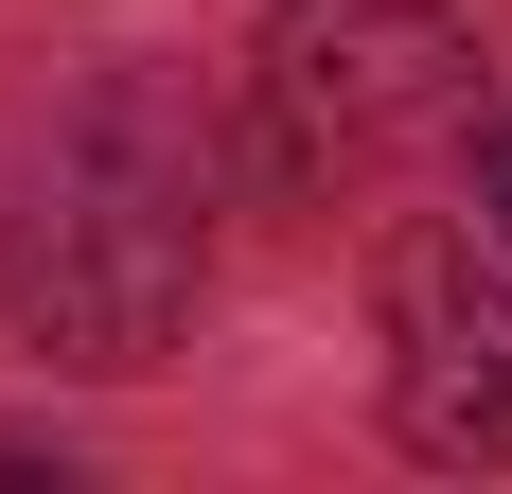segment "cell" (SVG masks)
<instances>
[{"instance_id":"6da1fadb","label":"cell","mask_w":512,"mask_h":494,"mask_svg":"<svg viewBox=\"0 0 512 494\" xmlns=\"http://www.w3.org/2000/svg\"><path fill=\"white\" fill-rule=\"evenodd\" d=\"M265 124L283 159H424L477 124V36L460 18H424V0H283V36H265Z\"/></svg>"},{"instance_id":"7a4b0ae2","label":"cell","mask_w":512,"mask_h":494,"mask_svg":"<svg viewBox=\"0 0 512 494\" xmlns=\"http://www.w3.org/2000/svg\"><path fill=\"white\" fill-rule=\"evenodd\" d=\"M18 300H36L53 353H89V371H142L177 336V300H195V195L177 177H53L36 247H18Z\"/></svg>"},{"instance_id":"3957f363","label":"cell","mask_w":512,"mask_h":494,"mask_svg":"<svg viewBox=\"0 0 512 494\" xmlns=\"http://www.w3.org/2000/svg\"><path fill=\"white\" fill-rule=\"evenodd\" d=\"M389 406H407L424 459H512V283H477L460 247H407L389 265Z\"/></svg>"},{"instance_id":"277c9868","label":"cell","mask_w":512,"mask_h":494,"mask_svg":"<svg viewBox=\"0 0 512 494\" xmlns=\"http://www.w3.org/2000/svg\"><path fill=\"white\" fill-rule=\"evenodd\" d=\"M495 247H512V142H495Z\"/></svg>"}]
</instances>
